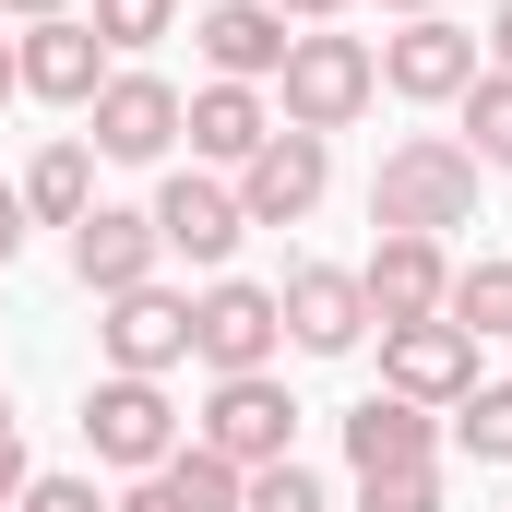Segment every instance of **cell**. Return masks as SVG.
Masks as SVG:
<instances>
[{
	"label": "cell",
	"mask_w": 512,
	"mask_h": 512,
	"mask_svg": "<svg viewBox=\"0 0 512 512\" xmlns=\"http://www.w3.org/2000/svg\"><path fill=\"white\" fill-rule=\"evenodd\" d=\"M370 227H405V239H453L477 227V155L453 131H405L370 179Z\"/></svg>",
	"instance_id": "6da1fadb"
},
{
	"label": "cell",
	"mask_w": 512,
	"mask_h": 512,
	"mask_svg": "<svg viewBox=\"0 0 512 512\" xmlns=\"http://www.w3.org/2000/svg\"><path fill=\"white\" fill-rule=\"evenodd\" d=\"M72 274H84L96 298H120V286H155V274H167V239H155V215H131V203H96V215L72 227Z\"/></svg>",
	"instance_id": "e0dca14e"
},
{
	"label": "cell",
	"mask_w": 512,
	"mask_h": 512,
	"mask_svg": "<svg viewBox=\"0 0 512 512\" xmlns=\"http://www.w3.org/2000/svg\"><path fill=\"white\" fill-rule=\"evenodd\" d=\"M96 358L131 370V382H167L179 358H191V298L155 274V286H120V298H96Z\"/></svg>",
	"instance_id": "52a82bcc"
},
{
	"label": "cell",
	"mask_w": 512,
	"mask_h": 512,
	"mask_svg": "<svg viewBox=\"0 0 512 512\" xmlns=\"http://www.w3.org/2000/svg\"><path fill=\"white\" fill-rule=\"evenodd\" d=\"M382 12H405V24H417V12H429V0H382Z\"/></svg>",
	"instance_id": "e575fe53"
},
{
	"label": "cell",
	"mask_w": 512,
	"mask_h": 512,
	"mask_svg": "<svg viewBox=\"0 0 512 512\" xmlns=\"http://www.w3.org/2000/svg\"><path fill=\"white\" fill-rule=\"evenodd\" d=\"M0 441H12V393H0Z\"/></svg>",
	"instance_id": "d590c367"
},
{
	"label": "cell",
	"mask_w": 512,
	"mask_h": 512,
	"mask_svg": "<svg viewBox=\"0 0 512 512\" xmlns=\"http://www.w3.org/2000/svg\"><path fill=\"white\" fill-rule=\"evenodd\" d=\"M12 191H24V215H36V227H84V215H96V143H48Z\"/></svg>",
	"instance_id": "d6986e66"
},
{
	"label": "cell",
	"mask_w": 512,
	"mask_h": 512,
	"mask_svg": "<svg viewBox=\"0 0 512 512\" xmlns=\"http://www.w3.org/2000/svg\"><path fill=\"white\" fill-rule=\"evenodd\" d=\"M0 12H12V24H60L72 0H0Z\"/></svg>",
	"instance_id": "1f68e13d"
},
{
	"label": "cell",
	"mask_w": 512,
	"mask_h": 512,
	"mask_svg": "<svg viewBox=\"0 0 512 512\" xmlns=\"http://www.w3.org/2000/svg\"><path fill=\"white\" fill-rule=\"evenodd\" d=\"M274 310H286V346H298V358H358V346H370V298H358V262H286Z\"/></svg>",
	"instance_id": "9c48e42d"
},
{
	"label": "cell",
	"mask_w": 512,
	"mask_h": 512,
	"mask_svg": "<svg viewBox=\"0 0 512 512\" xmlns=\"http://www.w3.org/2000/svg\"><path fill=\"white\" fill-rule=\"evenodd\" d=\"M453 108H465V155H477V179H512V72H477Z\"/></svg>",
	"instance_id": "44dd1931"
},
{
	"label": "cell",
	"mask_w": 512,
	"mask_h": 512,
	"mask_svg": "<svg viewBox=\"0 0 512 512\" xmlns=\"http://www.w3.org/2000/svg\"><path fill=\"white\" fill-rule=\"evenodd\" d=\"M382 393H405V405H465L477 393V334L465 322H382Z\"/></svg>",
	"instance_id": "30bf717a"
},
{
	"label": "cell",
	"mask_w": 512,
	"mask_h": 512,
	"mask_svg": "<svg viewBox=\"0 0 512 512\" xmlns=\"http://www.w3.org/2000/svg\"><path fill=\"white\" fill-rule=\"evenodd\" d=\"M191 441H203V453H227V465L251 477V465H286V453H298V405H286V382H274V370H239V382L203 393Z\"/></svg>",
	"instance_id": "8992f818"
},
{
	"label": "cell",
	"mask_w": 512,
	"mask_h": 512,
	"mask_svg": "<svg viewBox=\"0 0 512 512\" xmlns=\"http://www.w3.org/2000/svg\"><path fill=\"white\" fill-rule=\"evenodd\" d=\"M12 96H24V72H12V36H0V108H12Z\"/></svg>",
	"instance_id": "836d02e7"
},
{
	"label": "cell",
	"mask_w": 512,
	"mask_h": 512,
	"mask_svg": "<svg viewBox=\"0 0 512 512\" xmlns=\"http://www.w3.org/2000/svg\"><path fill=\"white\" fill-rule=\"evenodd\" d=\"M370 96H382V48H370V36H334V24H298V48H286V72H274V120L334 143Z\"/></svg>",
	"instance_id": "7a4b0ae2"
},
{
	"label": "cell",
	"mask_w": 512,
	"mask_h": 512,
	"mask_svg": "<svg viewBox=\"0 0 512 512\" xmlns=\"http://www.w3.org/2000/svg\"><path fill=\"white\" fill-rule=\"evenodd\" d=\"M477 72H489V60H477V36H465V24H441V12H417L405 36H382V96H405V108H453Z\"/></svg>",
	"instance_id": "7c38bea8"
},
{
	"label": "cell",
	"mask_w": 512,
	"mask_h": 512,
	"mask_svg": "<svg viewBox=\"0 0 512 512\" xmlns=\"http://www.w3.org/2000/svg\"><path fill=\"white\" fill-rule=\"evenodd\" d=\"M441 322H465L477 346H489V334H512V262H501V251L453 262V298H441Z\"/></svg>",
	"instance_id": "ffe728a7"
},
{
	"label": "cell",
	"mask_w": 512,
	"mask_h": 512,
	"mask_svg": "<svg viewBox=\"0 0 512 512\" xmlns=\"http://www.w3.org/2000/svg\"><path fill=\"white\" fill-rule=\"evenodd\" d=\"M191 358H203L215 382L274 370V358H286V310H274V286H251V274H215V286L191 298Z\"/></svg>",
	"instance_id": "5b68a950"
},
{
	"label": "cell",
	"mask_w": 512,
	"mask_h": 512,
	"mask_svg": "<svg viewBox=\"0 0 512 512\" xmlns=\"http://www.w3.org/2000/svg\"><path fill=\"white\" fill-rule=\"evenodd\" d=\"M239 512H334V489L286 453V465H251V477H239Z\"/></svg>",
	"instance_id": "d4e9b609"
},
{
	"label": "cell",
	"mask_w": 512,
	"mask_h": 512,
	"mask_svg": "<svg viewBox=\"0 0 512 512\" xmlns=\"http://www.w3.org/2000/svg\"><path fill=\"white\" fill-rule=\"evenodd\" d=\"M346 465H358V477H417V465H441V417L405 405V393L346 405Z\"/></svg>",
	"instance_id": "ac0fdd59"
},
{
	"label": "cell",
	"mask_w": 512,
	"mask_h": 512,
	"mask_svg": "<svg viewBox=\"0 0 512 512\" xmlns=\"http://www.w3.org/2000/svg\"><path fill=\"white\" fill-rule=\"evenodd\" d=\"M191 36H203V72H215V84H274L286 48H298V24H286L274 0H215Z\"/></svg>",
	"instance_id": "9a60e30c"
},
{
	"label": "cell",
	"mask_w": 512,
	"mask_h": 512,
	"mask_svg": "<svg viewBox=\"0 0 512 512\" xmlns=\"http://www.w3.org/2000/svg\"><path fill=\"white\" fill-rule=\"evenodd\" d=\"M477 60H489V72H512V0L489 12V36H477Z\"/></svg>",
	"instance_id": "4dcf8cb0"
},
{
	"label": "cell",
	"mask_w": 512,
	"mask_h": 512,
	"mask_svg": "<svg viewBox=\"0 0 512 512\" xmlns=\"http://www.w3.org/2000/svg\"><path fill=\"white\" fill-rule=\"evenodd\" d=\"M84 24H96V48H108V60H143L155 36H179V0H96Z\"/></svg>",
	"instance_id": "7402d4cb"
},
{
	"label": "cell",
	"mask_w": 512,
	"mask_h": 512,
	"mask_svg": "<svg viewBox=\"0 0 512 512\" xmlns=\"http://www.w3.org/2000/svg\"><path fill=\"white\" fill-rule=\"evenodd\" d=\"M155 215V239H167V262H191L203 286L239 262V239H251V215H239V179H215V167H167V191L143 203Z\"/></svg>",
	"instance_id": "277c9868"
},
{
	"label": "cell",
	"mask_w": 512,
	"mask_h": 512,
	"mask_svg": "<svg viewBox=\"0 0 512 512\" xmlns=\"http://www.w3.org/2000/svg\"><path fill=\"white\" fill-rule=\"evenodd\" d=\"M155 477H167V489H179L191 512H239V465H227V453H203V441H179Z\"/></svg>",
	"instance_id": "603a6c76"
},
{
	"label": "cell",
	"mask_w": 512,
	"mask_h": 512,
	"mask_svg": "<svg viewBox=\"0 0 512 512\" xmlns=\"http://www.w3.org/2000/svg\"><path fill=\"white\" fill-rule=\"evenodd\" d=\"M358 512H441V465H417V477H358Z\"/></svg>",
	"instance_id": "484cf974"
},
{
	"label": "cell",
	"mask_w": 512,
	"mask_h": 512,
	"mask_svg": "<svg viewBox=\"0 0 512 512\" xmlns=\"http://www.w3.org/2000/svg\"><path fill=\"white\" fill-rule=\"evenodd\" d=\"M24 477H36V465H24V429H12V441H0V512L24 501Z\"/></svg>",
	"instance_id": "f546056e"
},
{
	"label": "cell",
	"mask_w": 512,
	"mask_h": 512,
	"mask_svg": "<svg viewBox=\"0 0 512 512\" xmlns=\"http://www.w3.org/2000/svg\"><path fill=\"white\" fill-rule=\"evenodd\" d=\"M24 227H36V215H24V191L0 179V274H12V251H24Z\"/></svg>",
	"instance_id": "f1b7e54d"
},
{
	"label": "cell",
	"mask_w": 512,
	"mask_h": 512,
	"mask_svg": "<svg viewBox=\"0 0 512 512\" xmlns=\"http://www.w3.org/2000/svg\"><path fill=\"white\" fill-rule=\"evenodd\" d=\"M322 191H334V143H322V131H286V120L262 131V155L239 167V215H251V227H298Z\"/></svg>",
	"instance_id": "8fae6325"
},
{
	"label": "cell",
	"mask_w": 512,
	"mask_h": 512,
	"mask_svg": "<svg viewBox=\"0 0 512 512\" xmlns=\"http://www.w3.org/2000/svg\"><path fill=\"white\" fill-rule=\"evenodd\" d=\"M12 72H24V96H48V108H96V84H108L120 60L96 48L84 12H60V24H24V36H12Z\"/></svg>",
	"instance_id": "5bb4252c"
},
{
	"label": "cell",
	"mask_w": 512,
	"mask_h": 512,
	"mask_svg": "<svg viewBox=\"0 0 512 512\" xmlns=\"http://www.w3.org/2000/svg\"><path fill=\"white\" fill-rule=\"evenodd\" d=\"M274 12H286V24H334L346 0H274Z\"/></svg>",
	"instance_id": "d6a6232c"
},
{
	"label": "cell",
	"mask_w": 512,
	"mask_h": 512,
	"mask_svg": "<svg viewBox=\"0 0 512 512\" xmlns=\"http://www.w3.org/2000/svg\"><path fill=\"white\" fill-rule=\"evenodd\" d=\"M179 131H191V167L239 179L262 155V131H274V96L262 84H203V96H179Z\"/></svg>",
	"instance_id": "2e32d148"
},
{
	"label": "cell",
	"mask_w": 512,
	"mask_h": 512,
	"mask_svg": "<svg viewBox=\"0 0 512 512\" xmlns=\"http://www.w3.org/2000/svg\"><path fill=\"white\" fill-rule=\"evenodd\" d=\"M358 298H370V322H441V298H453V251L382 227L370 262H358Z\"/></svg>",
	"instance_id": "4fadbf2b"
},
{
	"label": "cell",
	"mask_w": 512,
	"mask_h": 512,
	"mask_svg": "<svg viewBox=\"0 0 512 512\" xmlns=\"http://www.w3.org/2000/svg\"><path fill=\"white\" fill-rule=\"evenodd\" d=\"M179 441H191V417L167 405V382H131V370H108V382L84 393V453H96V465H120V477H155Z\"/></svg>",
	"instance_id": "3957f363"
},
{
	"label": "cell",
	"mask_w": 512,
	"mask_h": 512,
	"mask_svg": "<svg viewBox=\"0 0 512 512\" xmlns=\"http://www.w3.org/2000/svg\"><path fill=\"white\" fill-rule=\"evenodd\" d=\"M453 441L477 453V465H512V382H477L453 405Z\"/></svg>",
	"instance_id": "cb8c5ba5"
},
{
	"label": "cell",
	"mask_w": 512,
	"mask_h": 512,
	"mask_svg": "<svg viewBox=\"0 0 512 512\" xmlns=\"http://www.w3.org/2000/svg\"><path fill=\"white\" fill-rule=\"evenodd\" d=\"M12 512H108V501H96V477H24Z\"/></svg>",
	"instance_id": "4316f807"
},
{
	"label": "cell",
	"mask_w": 512,
	"mask_h": 512,
	"mask_svg": "<svg viewBox=\"0 0 512 512\" xmlns=\"http://www.w3.org/2000/svg\"><path fill=\"white\" fill-rule=\"evenodd\" d=\"M84 143H96L108 167H155V155L179 143V84L143 72V60H120V72L96 84V108H84Z\"/></svg>",
	"instance_id": "ba28073f"
},
{
	"label": "cell",
	"mask_w": 512,
	"mask_h": 512,
	"mask_svg": "<svg viewBox=\"0 0 512 512\" xmlns=\"http://www.w3.org/2000/svg\"><path fill=\"white\" fill-rule=\"evenodd\" d=\"M108 512H191V501H179L167 477H131V489H120V501H108Z\"/></svg>",
	"instance_id": "83f0119b"
}]
</instances>
